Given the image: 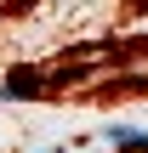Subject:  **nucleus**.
Listing matches in <instances>:
<instances>
[{"mask_svg":"<svg viewBox=\"0 0 148 153\" xmlns=\"http://www.w3.org/2000/svg\"><path fill=\"white\" fill-rule=\"evenodd\" d=\"M40 85H46L40 68H11V74L0 79V102H34V97H46Z\"/></svg>","mask_w":148,"mask_h":153,"instance_id":"1","label":"nucleus"}]
</instances>
